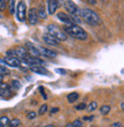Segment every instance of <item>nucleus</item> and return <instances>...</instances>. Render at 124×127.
Returning <instances> with one entry per match:
<instances>
[{"label": "nucleus", "mask_w": 124, "mask_h": 127, "mask_svg": "<svg viewBox=\"0 0 124 127\" xmlns=\"http://www.w3.org/2000/svg\"><path fill=\"white\" fill-rule=\"evenodd\" d=\"M47 109H48V107H47L46 104H43V105L40 106V109H39V112H38V113L40 114V116L41 114H45L47 112Z\"/></svg>", "instance_id": "b1692460"}, {"label": "nucleus", "mask_w": 124, "mask_h": 127, "mask_svg": "<svg viewBox=\"0 0 124 127\" xmlns=\"http://www.w3.org/2000/svg\"><path fill=\"white\" fill-rule=\"evenodd\" d=\"M121 109H122V111H124V102L121 103Z\"/></svg>", "instance_id": "f704fd0d"}, {"label": "nucleus", "mask_w": 124, "mask_h": 127, "mask_svg": "<svg viewBox=\"0 0 124 127\" xmlns=\"http://www.w3.org/2000/svg\"><path fill=\"white\" fill-rule=\"evenodd\" d=\"M28 22L29 24L31 26H35V24L38 23V20H39V17H38V14H37V9L36 8H31L29 10V14H28Z\"/></svg>", "instance_id": "0eeeda50"}, {"label": "nucleus", "mask_w": 124, "mask_h": 127, "mask_svg": "<svg viewBox=\"0 0 124 127\" xmlns=\"http://www.w3.org/2000/svg\"><path fill=\"white\" fill-rule=\"evenodd\" d=\"M9 119H8V118L7 117H5V116H3V117H0V125H2V126H6V125H8L9 124Z\"/></svg>", "instance_id": "412c9836"}, {"label": "nucleus", "mask_w": 124, "mask_h": 127, "mask_svg": "<svg viewBox=\"0 0 124 127\" xmlns=\"http://www.w3.org/2000/svg\"><path fill=\"white\" fill-rule=\"evenodd\" d=\"M25 47H27L28 50V53L31 54V57H36V58H39L41 56L40 51H39V49L38 47H36L35 45H32V44L28 43L27 45H25Z\"/></svg>", "instance_id": "1a4fd4ad"}, {"label": "nucleus", "mask_w": 124, "mask_h": 127, "mask_svg": "<svg viewBox=\"0 0 124 127\" xmlns=\"http://www.w3.org/2000/svg\"><path fill=\"white\" fill-rule=\"evenodd\" d=\"M121 127H124V126H121Z\"/></svg>", "instance_id": "58836bf2"}, {"label": "nucleus", "mask_w": 124, "mask_h": 127, "mask_svg": "<svg viewBox=\"0 0 124 127\" xmlns=\"http://www.w3.org/2000/svg\"><path fill=\"white\" fill-rule=\"evenodd\" d=\"M37 14H38V17L39 19H43V20H45L47 17V10L46 8H45V6H43V5H40V6L38 7V9H37Z\"/></svg>", "instance_id": "2eb2a0df"}, {"label": "nucleus", "mask_w": 124, "mask_h": 127, "mask_svg": "<svg viewBox=\"0 0 124 127\" xmlns=\"http://www.w3.org/2000/svg\"><path fill=\"white\" fill-rule=\"evenodd\" d=\"M97 107H98V103L95 102V100H92V102L86 106V109H87L89 112H93L94 110H97Z\"/></svg>", "instance_id": "f3484780"}, {"label": "nucleus", "mask_w": 124, "mask_h": 127, "mask_svg": "<svg viewBox=\"0 0 124 127\" xmlns=\"http://www.w3.org/2000/svg\"><path fill=\"white\" fill-rule=\"evenodd\" d=\"M84 109H86V104L85 103H81L76 106V110H78V111H82V110H84Z\"/></svg>", "instance_id": "bb28decb"}, {"label": "nucleus", "mask_w": 124, "mask_h": 127, "mask_svg": "<svg viewBox=\"0 0 124 127\" xmlns=\"http://www.w3.org/2000/svg\"><path fill=\"white\" fill-rule=\"evenodd\" d=\"M81 17H83V20L90 26H98L100 23V17L95 12H93L90 8H83L81 9Z\"/></svg>", "instance_id": "f03ea898"}, {"label": "nucleus", "mask_w": 124, "mask_h": 127, "mask_svg": "<svg viewBox=\"0 0 124 127\" xmlns=\"http://www.w3.org/2000/svg\"><path fill=\"white\" fill-rule=\"evenodd\" d=\"M30 70L40 75H48V70L45 69L43 66H30Z\"/></svg>", "instance_id": "4468645a"}, {"label": "nucleus", "mask_w": 124, "mask_h": 127, "mask_svg": "<svg viewBox=\"0 0 124 127\" xmlns=\"http://www.w3.org/2000/svg\"><path fill=\"white\" fill-rule=\"evenodd\" d=\"M72 125H74V127H82V121L79 119H75L72 121Z\"/></svg>", "instance_id": "cd10ccee"}, {"label": "nucleus", "mask_w": 124, "mask_h": 127, "mask_svg": "<svg viewBox=\"0 0 124 127\" xmlns=\"http://www.w3.org/2000/svg\"><path fill=\"white\" fill-rule=\"evenodd\" d=\"M0 127H5V126H2V125H0Z\"/></svg>", "instance_id": "4c0bfd02"}, {"label": "nucleus", "mask_w": 124, "mask_h": 127, "mask_svg": "<svg viewBox=\"0 0 124 127\" xmlns=\"http://www.w3.org/2000/svg\"><path fill=\"white\" fill-rule=\"evenodd\" d=\"M56 72H57V73H60V74H62V75H64V74H66V70H64V69H56Z\"/></svg>", "instance_id": "2f4dec72"}, {"label": "nucleus", "mask_w": 124, "mask_h": 127, "mask_svg": "<svg viewBox=\"0 0 124 127\" xmlns=\"http://www.w3.org/2000/svg\"><path fill=\"white\" fill-rule=\"evenodd\" d=\"M57 9V1L56 0H47V13L53 15Z\"/></svg>", "instance_id": "f8f14e48"}, {"label": "nucleus", "mask_w": 124, "mask_h": 127, "mask_svg": "<svg viewBox=\"0 0 124 127\" xmlns=\"http://www.w3.org/2000/svg\"><path fill=\"white\" fill-rule=\"evenodd\" d=\"M63 31L69 36L77 38L79 40H86L87 39V32L84 30L82 27H79L78 24H70L64 27Z\"/></svg>", "instance_id": "f257e3e1"}, {"label": "nucleus", "mask_w": 124, "mask_h": 127, "mask_svg": "<svg viewBox=\"0 0 124 127\" xmlns=\"http://www.w3.org/2000/svg\"><path fill=\"white\" fill-rule=\"evenodd\" d=\"M16 16H17V20L20 21V22H24V21L27 20V6H25L24 1H20V2L17 3Z\"/></svg>", "instance_id": "39448f33"}, {"label": "nucleus", "mask_w": 124, "mask_h": 127, "mask_svg": "<svg viewBox=\"0 0 124 127\" xmlns=\"http://www.w3.org/2000/svg\"><path fill=\"white\" fill-rule=\"evenodd\" d=\"M47 33H50L52 36H54L57 40H66L67 39V33L64 32L63 30H61L60 28H57L54 24H50L47 26Z\"/></svg>", "instance_id": "20e7f679"}, {"label": "nucleus", "mask_w": 124, "mask_h": 127, "mask_svg": "<svg viewBox=\"0 0 124 127\" xmlns=\"http://www.w3.org/2000/svg\"><path fill=\"white\" fill-rule=\"evenodd\" d=\"M59 110H60L59 107H53V109H52V110L50 111V113H51V114H53V113H56V112H59Z\"/></svg>", "instance_id": "c756f323"}, {"label": "nucleus", "mask_w": 124, "mask_h": 127, "mask_svg": "<svg viewBox=\"0 0 124 127\" xmlns=\"http://www.w3.org/2000/svg\"><path fill=\"white\" fill-rule=\"evenodd\" d=\"M86 1H87L89 3H90V5H95L98 0H86Z\"/></svg>", "instance_id": "7c9ffc66"}, {"label": "nucleus", "mask_w": 124, "mask_h": 127, "mask_svg": "<svg viewBox=\"0 0 124 127\" xmlns=\"http://www.w3.org/2000/svg\"><path fill=\"white\" fill-rule=\"evenodd\" d=\"M66 127H74V125H72V123H69V124L66 125Z\"/></svg>", "instance_id": "72a5a7b5"}, {"label": "nucleus", "mask_w": 124, "mask_h": 127, "mask_svg": "<svg viewBox=\"0 0 124 127\" xmlns=\"http://www.w3.org/2000/svg\"><path fill=\"white\" fill-rule=\"evenodd\" d=\"M36 116H37V113H36V112H34V111H31V112H29V113H28V119H30V120H32V119H35V118H36Z\"/></svg>", "instance_id": "a878e982"}, {"label": "nucleus", "mask_w": 124, "mask_h": 127, "mask_svg": "<svg viewBox=\"0 0 124 127\" xmlns=\"http://www.w3.org/2000/svg\"><path fill=\"white\" fill-rule=\"evenodd\" d=\"M64 8H66V10L69 13L70 16L79 20V16H81V9H79V7H78L74 1L67 0V1L64 2Z\"/></svg>", "instance_id": "7ed1b4c3"}, {"label": "nucleus", "mask_w": 124, "mask_h": 127, "mask_svg": "<svg viewBox=\"0 0 124 127\" xmlns=\"http://www.w3.org/2000/svg\"><path fill=\"white\" fill-rule=\"evenodd\" d=\"M1 80H2V76H0V81H1Z\"/></svg>", "instance_id": "e433bc0d"}, {"label": "nucleus", "mask_w": 124, "mask_h": 127, "mask_svg": "<svg viewBox=\"0 0 124 127\" xmlns=\"http://www.w3.org/2000/svg\"><path fill=\"white\" fill-rule=\"evenodd\" d=\"M20 124H21V121H20V119H17V118H15V119H12V120L9 121V126L10 127H17Z\"/></svg>", "instance_id": "aec40b11"}, {"label": "nucleus", "mask_w": 124, "mask_h": 127, "mask_svg": "<svg viewBox=\"0 0 124 127\" xmlns=\"http://www.w3.org/2000/svg\"><path fill=\"white\" fill-rule=\"evenodd\" d=\"M43 40L46 44H48V45H52V46H57V45H59V42H60V40H57L55 37L50 35V33H45L43 36Z\"/></svg>", "instance_id": "9d476101"}, {"label": "nucleus", "mask_w": 124, "mask_h": 127, "mask_svg": "<svg viewBox=\"0 0 124 127\" xmlns=\"http://www.w3.org/2000/svg\"><path fill=\"white\" fill-rule=\"evenodd\" d=\"M6 9V0H0V12Z\"/></svg>", "instance_id": "393cba45"}, {"label": "nucleus", "mask_w": 124, "mask_h": 127, "mask_svg": "<svg viewBox=\"0 0 124 127\" xmlns=\"http://www.w3.org/2000/svg\"><path fill=\"white\" fill-rule=\"evenodd\" d=\"M122 125L120 124V123H115V124H113L111 125V127H121Z\"/></svg>", "instance_id": "473e14b6"}, {"label": "nucleus", "mask_w": 124, "mask_h": 127, "mask_svg": "<svg viewBox=\"0 0 124 127\" xmlns=\"http://www.w3.org/2000/svg\"><path fill=\"white\" fill-rule=\"evenodd\" d=\"M39 49V51H40L41 56H45V57H48V58H55L56 57V53L54 52V51L50 50V49H47V47H38Z\"/></svg>", "instance_id": "ddd939ff"}, {"label": "nucleus", "mask_w": 124, "mask_h": 127, "mask_svg": "<svg viewBox=\"0 0 124 127\" xmlns=\"http://www.w3.org/2000/svg\"><path fill=\"white\" fill-rule=\"evenodd\" d=\"M9 74V70L7 69L5 66H0V76H3V75H8Z\"/></svg>", "instance_id": "4be33fe9"}, {"label": "nucleus", "mask_w": 124, "mask_h": 127, "mask_svg": "<svg viewBox=\"0 0 124 127\" xmlns=\"http://www.w3.org/2000/svg\"><path fill=\"white\" fill-rule=\"evenodd\" d=\"M6 63L7 66L13 67V68H17V67H21V60L17 57H6Z\"/></svg>", "instance_id": "9b49d317"}, {"label": "nucleus", "mask_w": 124, "mask_h": 127, "mask_svg": "<svg viewBox=\"0 0 124 127\" xmlns=\"http://www.w3.org/2000/svg\"><path fill=\"white\" fill-rule=\"evenodd\" d=\"M8 10H9L10 14H14V12H15V0H9Z\"/></svg>", "instance_id": "6ab92c4d"}, {"label": "nucleus", "mask_w": 124, "mask_h": 127, "mask_svg": "<svg viewBox=\"0 0 124 127\" xmlns=\"http://www.w3.org/2000/svg\"><path fill=\"white\" fill-rule=\"evenodd\" d=\"M99 111H100V113L102 114V116H106V114L109 113V111H110V106H109V105H102Z\"/></svg>", "instance_id": "a211bd4d"}, {"label": "nucleus", "mask_w": 124, "mask_h": 127, "mask_svg": "<svg viewBox=\"0 0 124 127\" xmlns=\"http://www.w3.org/2000/svg\"><path fill=\"white\" fill-rule=\"evenodd\" d=\"M45 127H54V126H53V125H46Z\"/></svg>", "instance_id": "c9c22d12"}, {"label": "nucleus", "mask_w": 124, "mask_h": 127, "mask_svg": "<svg viewBox=\"0 0 124 127\" xmlns=\"http://www.w3.org/2000/svg\"><path fill=\"white\" fill-rule=\"evenodd\" d=\"M14 52H15V57H17L18 59H25V58L29 56L28 53V50L25 46H17L14 49Z\"/></svg>", "instance_id": "6e6552de"}, {"label": "nucleus", "mask_w": 124, "mask_h": 127, "mask_svg": "<svg viewBox=\"0 0 124 127\" xmlns=\"http://www.w3.org/2000/svg\"><path fill=\"white\" fill-rule=\"evenodd\" d=\"M78 98H79V95H78L77 93H71V94H69L67 97V99L69 103H75Z\"/></svg>", "instance_id": "dca6fc26"}, {"label": "nucleus", "mask_w": 124, "mask_h": 127, "mask_svg": "<svg viewBox=\"0 0 124 127\" xmlns=\"http://www.w3.org/2000/svg\"><path fill=\"white\" fill-rule=\"evenodd\" d=\"M56 17L61 22H63V23L68 24V26H70V24H76L75 22H81V20H78V19H75V17H70V15L67 13H64V12H59L56 14Z\"/></svg>", "instance_id": "423d86ee"}, {"label": "nucleus", "mask_w": 124, "mask_h": 127, "mask_svg": "<svg viewBox=\"0 0 124 127\" xmlns=\"http://www.w3.org/2000/svg\"><path fill=\"white\" fill-rule=\"evenodd\" d=\"M0 66H7V63H6V59L5 58H0Z\"/></svg>", "instance_id": "c85d7f7f"}, {"label": "nucleus", "mask_w": 124, "mask_h": 127, "mask_svg": "<svg viewBox=\"0 0 124 127\" xmlns=\"http://www.w3.org/2000/svg\"><path fill=\"white\" fill-rule=\"evenodd\" d=\"M10 86H12L14 89H20V88H21V83L17 80H13V81H12V82H10Z\"/></svg>", "instance_id": "5701e85b"}]
</instances>
